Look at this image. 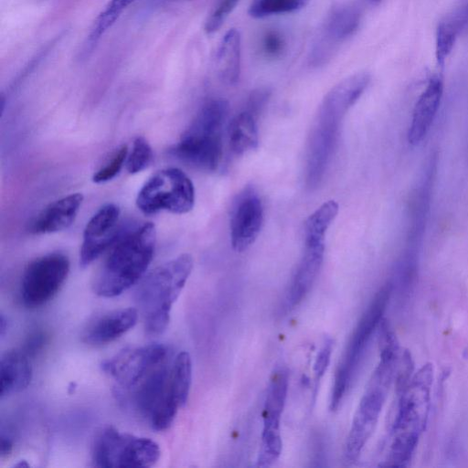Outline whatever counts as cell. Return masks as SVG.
I'll use <instances>...</instances> for the list:
<instances>
[{"label":"cell","mask_w":468,"mask_h":468,"mask_svg":"<svg viewBox=\"0 0 468 468\" xmlns=\"http://www.w3.org/2000/svg\"><path fill=\"white\" fill-rule=\"evenodd\" d=\"M0 397L20 392L27 388L32 379V367L24 351L6 352L0 364Z\"/></svg>","instance_id":"ac0fdd59"},{"label":"cell","mask_w":468,"mask_h":468,"mask_svg":"<svg viewBox=\"0 0 468 468\" xmlns=\"http://www.w3.org/2000/svg\"><path fill=\"white\" fill-rule=\"evenodd\" d=\"M6 328H7V322H6L5 318L4 317V315L2 314L1 319H0V334H1V335H4Z\"/></svg>","instance_id":"d590c367"},{"label":"cell","mask_w":468,"mask_h":468,"mask_svg":"<svg viewBox=\"0 0 468 468\" xmlns=\"http://www.w3.org/2000/svg\"><path fill=\"white\" fill-rule=\"evenodd\" d=\"M338 213V204L328 200L312 213L304 224L305 242H323L325 233Z\"/></svg>","instance_id":"d4e9b609"},{"label":"cell","mask_w":468,"mask_h":468,"mask_svg":"<svg viewBox=\"0 0 468 468\" xmlns=\"http://www.w3.org/2000/svg\"><path fill=\"white\" fill-rule=\"evenodd\" d=\"M138 319L135 308H120L104 312L92 318L82 331L86 344L101 346L111 343L132 329Z\"/></svg>","instance_id":"5bb4252c"},{"label":"cell","mask_w":468,"mask_h":468,"mask_svg":"<svg viewBox=\"0 0 468 468\" xmlns=\"http://www.w3.org/2000/svg\"><path fill=\"white\" fill-rule=\"evenodd\" d=\"M460 31L459 27L447 17L438 24L435 35V57L440 66L444 65Z\"/></svg>","instance_id":"4316f807"},{"label":"cell","mask_w":468,"mask_h":468,"mask_svg":"<svg viewBox=\"0 0 468 468\" xmlns=\"http://www.w3.org/2000/svg\"><path fill=\"white\" fill-rule=\"evenodd\" d=\"M270 96L271 91L268 89L261 88L253 90L247 100L244 110L258 119L265 108Z\"/></svg>","instance_id":"4dcf8cb0"},{"label":"cell","mask_w":468,"mask_h":468,"mask_svg":"<svg viewBox=\"0 0 468 468\" xmlns=\"http://www.w3.org/2000/svg\"><path fill=\"white\" fill-rule=\"evenodd\" d=\"M192 269V256L184 253L156 267L141 281L135 291V302L146 335L157 336L165 331L172 306Z\"/></svg>","instance_id":"277c9868"},{"label":"cell","mask_w":468,"mask_h":468,"mask_svg":"<svg viewBox=\"0 0 468 468\" xmlns=\"http://www.w3.org/2000/svg\"><path fill=\"white\" fill-rule=\"evenodd\" d=\"M360 22V13L355 6L342 5L329 15L324 32L327 40L340 41L351 36Z\"/></svg>","instance_id":"cb8c5ba5"},{"label":"cell","mask_w":468,"mask_h":468,"mask_svg":"<svg viewBox=\"0 0 468 468\" xmlns=\"http://www.w3.org/2000/svg\"><path fill=\"white\" fill-rule=\"evenodd\" d=\"M391 292L392 283L387 282L375 294L356 324L335 374L331 395L334 405L341 403L367 343L383 319Z\"/></svg>","instance_id":"52a82bcc"},{"label":"cell","mask_w":468,"mask_h":468,"mask_svg":"<svg viewBox=\"0 0 468 468\" xmlns=\"http://www.w3.org/2000/svg\"><path fill=\"white\" fill-rule=\"evenodd\" d=\"M289 385L285 368L276 369L269 381L263 407V432H279Z\"/></svg>","instance_id":"d6986e66"},{"label":"cell","mask_w":468,"mask_h":468,"mask_svg":"<svg viewBox=\"0 0 468 468\" xmlns=\"http://www.w3.org/2000/svg\"><path fill=\"white\" fill-rule=\"evenodd\" d=\"M167 349L160 344L128 348L101 364L102 370L116 383L117 390L133 388L166 361Z\"/></svg>","instance_id":"8fae6325"},{"label":"cell","mask_w":468,"mask_h":468,"mask_svg":"<svg viewBox=\"0 0 468 468\" xmlns=\"http://www.w3.org/2000/svg\"><path fill=\"white\" fill-rule=\"evenodd\" d=\"M192 378V363L189 354L180 352L170 365L167 407L174 412L183 407L188 399Z\"/></svg>","instance_id":"ffe728a7"},{"label":"cell","mask_w":468,"mask_h":468,"mask_svg":"<svg viewBox=\"0 0 468 468\" xmlns=\"http://www.w3.org/2000/svg\"><path fill=\"white\" fill-rule=\"evenodd\" d=\"M120 208L114 204L101 207L87 223L80 252V264L90 265L118 239Z\"/></svg>","instance_id":"4fadbf2b"},{"label":"cell","mask_w":468,"mask_h":468,"mask_svg":"<svg viewBox=\"0 0 468 468\" xmlns=\"http://www.w3.org/2000/svg\"><path fill=\"white\" fill-rule=\"evenodd\" d=\"M332 354V341L327 340L324 344L323 347L318 352L314 365V372L315 376L316 381H318L324 374Z\"/></svg>","instance_id":"1f68e13d"},{"label":"cell","mask_w":468,"mask_h":468,"mask_svg":"<svg viewBox=\"0 0 468 468\" xmlns=\"http://www.w3.org/2000/svg\"><path fill=\"white\" fill-rule=\"evenodd\" d=\"M365 3L370 5H378L382 0H363Z\"/></svg>","instance_id":"8d00e7d4"},{"label":"cell","mask_w":468,"mask_h":468,"mask_svg":"<svg viewBox=\"0 0 468 468\" xmlns=\"http://www.w3.org/2000/svg\"><path fill=\"white\" fill-rule=\"evenodd\" d=\"M154 246L155 229L150 222L118 237L95 275L94 292L114 297L138 282L152 261Z\"/></svg>","instance_id":"6da1fadb"},{"label":"cell","mask_w":468,"mask_h":468,"mask_svg":"<svg viewBox=\"0 0 468 468\" xmlns=\"http://www.w3.org/2000/svg\"><path fill=\"white\" fill-rule=\"evenodd\" d=\"M127 155L128 148L126 145H122L114 154L111 161L94 174L92 177L93 182L104 183L115 177L121 171L125 160L127 159Z\"/></svg>","instance_id":"f1b7e54d"},{"label":"cell","mask_w":468,"mask_h":468,"mask_svg":"<svg viewBox=\"0 0 468 468\" xmlns=\"http://www.w3.org/2000/svg\"><path fill=\"white\" fill-rule=\"evenodd\" d=\"M261 435H279V434H261Z\"/></svg>","instance_id":"f35d334b"},{"label":"cell","mask_w":468,"mask_h":468,"mask_svg":"<svg viewBox=\"0 0 468 468\" xmlns=\"http://www.w3.org/2000/svg\"><path fill=\"white\" fill-rule=\"evenodd\" d=\"M15 466L16 467H28L29 464L27 463V461H20L18 463H16Z\"/></svg>","instance_id":"74e56055"},{"label":"cell","mask_w":468,"mask_h":468,"mask_svg":"<svg viewBox=\"0 0 468 468\" xmlns=\"http://www.w3.org/2000/svg\"><path fill=\"white\" fill-rule=\"evenodd\" d=\"M228 112L227 101H207L172 148V154L196 168L208 172L217 170L223 154L222 131Z\"/></svg>","instance_id":"5b68a950"},{"label":"cell","mask_w":468,"mask_h":468,"mask_svg":"<svg viewBox=\"0 0 468 468\" xmlns=\"http://www.w3.org/2000/svg\"><path fill=\"white\" fill-rule=\"evenodd\" d=\"M263 206L250 187L235 200L230 214V239L234 250L242 252L254 243L263 224Z\"/></svg>","instance_id":"7c38bea8"},{"label":"cell","mask_w":468,"mask_h":468,"mask_svg":"<svg viewBox=\"0 0 468 468\" xmlns=\"http://www.w3.org/2000/svg\"><path fill=\"white\" fill-rule=\"evenodd\" d=\"M13 450V442L12 441L2 435L1 436V450H0V452H1V455L4 457V456H7L9 453H11Z\"/></svg>","instance_id":"e575fe53"},{"label":"cell","mask_w":468,"mask_h":468,"mask_svg":"<svg viewBox=\"0 0 468 468\" xmlns=\"http://www.w3.org/2000/svg\"><path fill=\"white\" fill-rule=\"evenodd\" d=\"M219 78L228 85L235 84L240 74V35L231 28L223 36L216 55Z\"/></svg>","instance_id":"44dd1931"},{"label":"cell","mask_w":468,"mask_h":468,"mask_svg":"<svg viewBox=\"0 0 468 468\" xmlns=\"http://www.w3.org/2000/svg\"><path fill=\"white\" fill-rule=\"evenodd\" d=\"M69 272V258L60 252L48 253L31 261L21 282L23 303L36 308L48 303L58 292Z\"/></svg>","instance_id":"30bf717a"},{"label":"cell","mask_w":468,"mask_h":468,"mask_svg":"<svg viewBox=\"0 0 468 468\" xmlns=\"http://www.w3.org/2000/svg\"><path fill=\"white\" fill-rule=\"evenodd\" d=\"M433 373L431 363L423 365L397 392L399 401L392 424L393 439L387 461L388 466H406L413 455L428 421Z\"/></svg>","instance_id":"7a4b0ae2"},{"label":"cell","mask_w":468,"mask_h":468,"mask_svg":"<svg viewBox=\"0 0 468 468\" xmlns=\"http://www.w3.org/2000/svg\"><path fill=\"white\" fill-rule=\"evenodd\" d=\"M282 37L275 32H269L263 40V48L267 54L275 56L282 49Z\"/></svg>","instance_id":"836d02e7"},{"label":"cell","mask_w":468,"mask_h":468,"mask_svg":"<svg viewBox=\"0 0 468 468\" xmlns=\"http://www.w3.org/2000/svg\"><path fill=\"white\" fill-rule=\"evenodd\" d=\"M153 150L145 138L137 137L126 159V169L130 174H137L146 169L153 161Z\"/></svg>","instance_id":"83f0119b"},{"label":"cell","mask_w":468,"mask_h":468,"mask_svg":"<svg viewBox=\"0 0 468 468\" xmlns=\"http://www.w3.org/2000/svg\"><path fill=\"white\" fill-rule=\"evenodd\" d=\"M370 76L360 72L336 84L325 95L309 143L307 182L310 186L321 180L337 137L339 122L363 94Z\"/></svg>","instance_id":"3957f363"},{"label":"cell","mask_w":468,"mask_h":468,"mask_svg":"<svg viewBox=\"0 0 468 468\" xmlns=\"http://www.w3.org/2000/svg\"><path fill=\"white\" fill-rule=\"evenodd\" d=\"M395 378L394 372L377 366L355 413L345 446L346 461L355 462L372 435Z\"/></svg>","instance_id":"9c48e42d"},{"label":"cell","mask_w":468,"mask_h":468,"mask_svg":"<svg viewBox=\"0 0 468 468\" xmlns=\"http://www.w3.org/2000/svg\"><path fill=\"white\" fill-rule=\"evenodd\" d=\"M310 0H252L249 14L255 18L292 13L305 6Z\"/></svg>","instance_id":"484cf974"},{"label":"cell","mask_w":468,"mask_h":468,"mask_svg":"<svg viewBox=\"0 0 468 468\" xmlns=\"http://www.w3.org/2000/svg\"><path fill=\"white\" fill-rule=\"evenodd\" d=\"M133 1L134 0H110L108 2L104 9L93 22L83 47V55L87 56L92 52L101 37L112 27L121 14Z\"/></svg>","instance_id":"603a6c76"},{"label":"cell","mask_w":468,"mask_h":468,"mask_svg":"<svg viewBox=\"0 0 468 468\" xmlns=\"http://www.w3.org/2000/svg\"><path fill=\"white\" fill-rule=\"evenodd\" d=\"M239 0H218L205 24V31L212 34L218 30Z\"/></svg>","instance_id":"f546056e"},{"label":"cell","mask_w":468,"mask_h":468,"mask_svg":"<svg viewBox=\"0 0 468 468\" xmlns=\"http://www.w3.org/2000/svg\"><path fill=\"white\" fill-rule=\"evenodd\" d=\"M83 200L80 193H73L46 207L30 226L33 234H48L68 229L75 220Z\"/></svg>","instance_id":"e0dca14e"},{"label":"cell","mask_w":468,"mask_h":468,"mask_svg":"<svg viewBox=\"0 0 468 468\" xmlns=\"http://www.w3.org/2000/svg\"><path fill=\"white\" fill-rule=\"evenodd\" d=\"M229 142L231 151L239 155L257 148V118L245 110L237 114L229 127Z\"/></svg>","instance_id":"7402d4cb"},{"label":"cell","mask_w":468,"mask_h":468,"mask_svg":"<svg viewBox=\"0 0 468 468\" xmlns=\"http://www.w3.org/2000/svg\"><path fill=\"white\" fill-rule=\"evenodd\" d=\"M159 457V446L153 440L120 432L112 427L97 435L92 448L93 464L101 468L150 467Z\"/></svg>","instance_id":"8992f818"},{"label":"cell","mask_w":468,"mask_h":468,"mask_svg":"<svg viewBox=\"0 0 468 468\" xmlns=\"http://www.w3.org/2000/svg\"><path fill=\"white\" fill-rule=\"evenodd\" d=\"M46 342V334L42 331H34L30 335L28 336L26 345H25V350L24 351L27 355H34L36 354L39 349L42 348L43 345Z\"/></svg>","instance_id":"d6a6232c"},{"label":"cell","mask_w":468,"mask_h":468,"mask_svg":"<svg viewBox=\"0 0 468 468\" xmlns=\"http://www.w3.org/2000/svg\"><path fill=\"white\" fill-rule=\"evenodd\" d=\"M195 204V188L190 178L179 168L170 167L153 175L139 191L138 208L146 215L159 211L186 214Z\"/></svg>","instance_id":"ba28073f"},{"label":"cell","mask_w":468,"mask_h":468,"mask_svg":"<svg viewBox=\"0 0 468 468\" xmlns=\"http://www.w3.org/2000/svg\"><path fill=\"white\" fill-rule=\"evenodd\" d=\"M324 249V241L305 242L303 256L296 269L286 296L289 309L297 306L311 290L322 266Z\"/></svg>","instance_id":"2e32d148"},{"label":"cell","mask_w":468,"mask_h":468,"mask_svg":"<svg viewBox=\"0 0 468 468\" xmlns=\"http://www.w3.org/2000/svg\"><path fill=\"white\" fill-rule=\"evenodd\" d=\"M442 93L441 79L432 77L413 109L408 132V141L411 145L419 144L429 133L439 110Z\"/></svg>","instance_id":"9a60e30c"}]
</instances>
